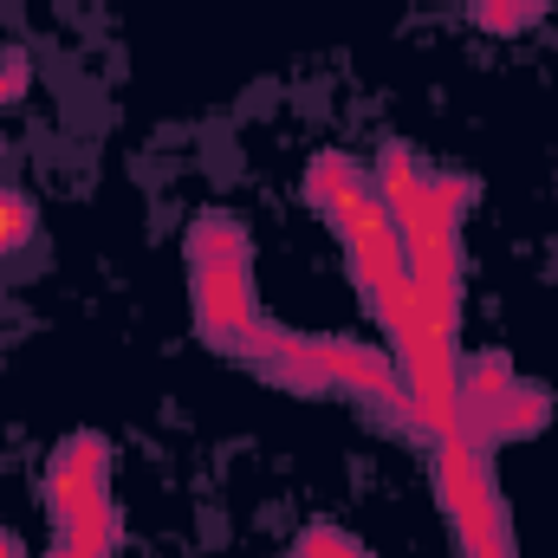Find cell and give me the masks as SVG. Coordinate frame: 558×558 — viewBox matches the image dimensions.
<instances>
[{"label": "cell", "mask_w": 558, "mask_h": 558, "mask_svg": "<svg viewBox=\"0 0 558 558\" xmlns=\"http://www.w3.org/2000/svg\"><path fill=\"white\" fill-rule=\"evenodd\" d=\"M539 13H546V0H474V20L494 26V33L526 26V20H539Z\"/></svg>", "instance_id": "277c9868"}, {"label": "cell", "mask_w": 558, "mask_h": 558, "mask_svg": "<svg viewBox=\"0 0 558 558\" xmlns=\"http://www.w3.org/2000/svg\"><path fill=\"white\" fill-rule=\"evenodd\" d=\"M312 377L344 384V390H364V397H397V390H403L397 371H390L377 351H364V344H318V351H305V384H312Z\"/></svg>", "instance_id": "6da1fadb"}, {"label": "cell", "mask_w": 558, "mask_h": 558, "mask_svg": "<svg viewBox=\"0 0 558 558\" xmlns=\"http://www.w3.org/2000/svg\"><path fill=\"white\" fill-rule=\"evenodd\" d=\"M299 558H364L344 533H331V526H312L305 533V546H299Z\"/></svg>", "instance_id": "8992f818"}, {"label": "cell", "mask_w": 558, "mask_h": 558, "mask_svg": "<svg viewBox=\"0 0 558 558\" xmlns=\"http://www.w3.org/2000/svg\"><path fill=\"white\" fill-rule=\"evenodd\" d=\"M305 189H312V202H318V208H325V215L338 221V215H344V208H357V202H364V195H371L377 182H371V175H364V169H357L351 156H318V162H312V182H305Z\"/></svg>", "instance_id": "7a4b0ae2"}, {"label": "cell", "mask_w": 558, "mask_h": 558, "mask_svg": "<svg viewBox=\"0 0 558 558\" xmlns=\"http://www.w3.org/2000/svg\"><path fill=\"white\" fill-rule=\"evenodd\" d=\"M52 558H85V553H72V546H59V553H52Z\"/></svg>", "instance_id": "ba28073f"}, {"label": "cell", "mask_w": 558, "mask_h": 558, "mask_svg": "<svg viewBox=\"0 0 558 558\" xmlns=\"http://www.w3.org/2000/svg\"><path fill=\"white\" fill-rule=\"evenodd\" d=\"M371 182H377L384 208H390V215L403 221V215L416 208L422 195H428V182H435V175L422 169V156H416V149H403V143H397V149H384V162H377V175H371Z\"/></svg>", "instance_id": "3957f363"}, {"label": "cell", "mask_w": 558, "mask_h": 558, "mask_svg": "<svg viewBox=\"0 0 558 558\" xmlns=\"http://www.w3.org/2000/svg\"><path fill=\"white\" fill-rule=\"evenodd\" d=\"M26 241H33V202H20V195L0 189V254L26 247Z\"/></svg>", "instance_id": "5b68a950"}, {"label": "cell", "mask_w": 558, "mask_h": 558, "mask_svg": "<svg viewBox=\"0 0 558 558\" xmlns=\"http://www.w3.org/2000/svg\"><path fill=\"white\" fill-rule=\"evenodd\" d=\"M0 558H20V546H13V539H7V533H0Z\"/></svg>", "instance_id": "52a82bcc"}]
</instances>
